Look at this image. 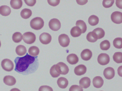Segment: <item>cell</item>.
Returning <instances> with one entry per match:
<instances>
[{
    "label": "cell",
    "mask_w": 122,
    "mask_h": 91,
    "mask_svg": "<svg viewBox=\"0 0 122 91\" xmlns=\"http://www.w3.org/2000/svg\"><path fill=\"white\" fill-rule=\"evenodd\" d=\"M44 22L43 19L39 17H36L32 19L30 22L31 27L36 30L41 29L44 25Z\"/></svg>",
    "instance_id": "obj_2"
},
{
    "label": "cell",
    "mask_w": 122,
    "mask_h": 91,
    "mask_svg": "<svg viewBox=\"0 0 122 91\" xmlns=\"http://www.w3.org/2000/svg\"><path fill=\"white\" fill-rule=\"evenodd\" d=\"M122 66H121L119 67L117 70L118 74L121 77H122Z\"/></svg>",
    "instance_id": "obj_41"
},
{
    "label": "cell",
    "mask_w": 122,
    "mask_h": 91,
    "mask_svg": "<svg viewBox=\"0 0 122 91\" xmlns=\"http://www.w3.org/2000/svg\"><path fill=\"white\" fill-rule=\"evenodd\" d=\"M10 91H20L19 89L17 88H15L12 89Z\"/></svg>",
    "instance_id": "obj_42"
},
{
    "label": "cell",
    "mask_w": 122,
    "mask_h": 91,
    "mask_svg": "<svg viewBox=\"0 0 122 91\" xmlns=\"http://www.w3.org/2000/svg\"><path fill=\"white\" fill-rule=\"evenodd\" d=\"M24 1L27 5L30 6H33L36 2V0H28Z\"/></svg>",
    "instance_id": "obj_38"
},
{
    "label": "cell",
    "mask_w": 122,
    "mask_h": 91,
    "mask_svg": "<svg viewBox=\"0 0 122 91\" xmlns=\"http://www.w3.org/2000/svg\"><path fill=\"white\" fill-rule=\"evenodd\" d=\"M39 91H53L52 88L50 86L44 85L40 86L39 89Z\"/></svg>",
    "instance_id": "obj_36"
},
{
    "label": "cell",
    "mask_w": 122,
    "mask_h": 91,
    "mask_svg": "<svg viewBox=\"0 0 122 91\" xmlns=\"http://www.w3.org/2000/svg\"><path fill=\"white\" fill-rule=\"evenodd\" d=\"M92 82L94 87L99 88L101 87L103 85L104 81L101 77L97 76L93 78Z\"/></svg>",
    "instance_id": "obj_14"
},
{
    "label": "cell",
    "mask_w": 122,
    "mask_h": 91,
    "mask_svg": "<svg viewBox=\"0 0 122 91\" xmlns=\"http://www.w3.org/2000/svg\"><path fill=\"white\" fill-rule=\"evenodd\" d=\"M56 65H53L50 70V73L52 77H58L60 74L58 73L55 69Z\"/></svg>",
    "instance_id": "obj_33"
},
{
    "label": "cell",
    "mask_w": 122,
    "mask_h": 91,
    "mask_svg": "<svg viewBox=\"0 0 122 91\" xmlns=\"http://www.w3.org/2000/svg\"></svg>",
    "instance_id": "obj_44"
},
{
    "label": "cell",
    "mask_w": 122,
    "mask_h": 91,
    "mask_svg": "<svg viewBox=\"0 0 122 91\" xmlns=\"http://www.w3.org/2000/svg\"><path fill=\"white\" fill-rule=\"evenodd\" d=\"M103 73L104 77L106 79L109 80L111 79L114 76V70L112 67H108L105 69Z\"/></svg>",
    "instance_id": "obj_11"
},
{
    "label": "cell",
    "mask_w": 122,
    "mask_h": 91,
    "mask_svg": "<svg viewBox=\"0 0 122 91\" xmlns=\"http://www.w3.org/2000/svg\"><path fill=\"white\" fill-rule=\"evenodd\" d=\"M1 66L4 70L8 72L12 70L14 67V65L12 61L8 59L3 60L1 62Z\"/></svg>",
    "instance_id": "obj_5"
},
{
    "label": "cell",
    "mask_w": 122,
    "mask_h": 91,
    "mask_svg": "<svg viewBox=\"0 0 122 91\" xmlns=\"http://www.w3.org/2000/svg\"><path fill=\"white\" fill-rule=\"evenodd\" d=\"M92 55L91 51L89 49H86L83 50L81 54V57L82 59L88 61L90 59Z\"/></svg>",
    "instance_id": "obj_15"
},
{
    "label": "cell",
    "mask_w": 122,
    "mask_h": 91,
    "mask_svg": "<svg viewBox=\"0 0 122 91\" xmlns=\"http://www.w3.org/2000/svg\"><path fill=\"white\" fill-rule=\"evenodd\" d=\"M113 59L117 63L122 62V53L121 52H115L113 56Z\"/></svg>",
    "instance_id": "obj_28"
},
{
    "label": "cell",
    "mask_w": 122,
    "mask_h": 91,
    "mask_svg": "<svg viewBox=\"0 0 122 91\" xmlns=\"http://www.w3.org/2000/svg\"><path fill=\"white\" fill-rule=\"evenodd\" d=\"M28 51L30 55L35 57L39 54V50L37 46H33L29 48Z\"/></svg>",
    "instance_id": "obj_26"
},
{
    "label": "cell",
    "mask_w": 122,
    "mask_h": 91,
    "mask_svg": "<svg viewBox=\"0 0 122 91\" xmlns=\"http://www.w3.org/2000/svg\"><path fill=\"white\" fill-rule=\"evenodd\" d=\"M11 12L10 8L7 5H4L0 7V14L4 16L9 15Z\"/></svg>",
    "instance_id": "obj_20"
},
{
    "label": "cell",
    "mask_w": 122,
    "mask_h": 91,
    "mask_svg": "<svg viewBox=\"0 0 122 91\" xmlns=\"http://www.w3.org/2000/svg\"><path fill=\"white\" fill-rule=\"evenodd\" d=\"M26 48L24 46L20 45L16 48L15 51L17 54L20 56L25 55L26 52Z\"/></svg>",
    "instance_id": "obj_22"
},
{
    "label": "cell",
    "mask_w": 122,
    "mask_h": 91,
    "mask_svg": "<svg viewBox=\"0 0 122 91\" xmlns=\"http://www.w3.org/2000/svg\"><path fill=\"white\" fill-rule=\"evenodd\" d=\"M37 57V56H32L27 53L24 56L17 57L14 60L15 65V70L24 75L34 73L39 65Z\"/></svg>",
    "instance_id": "obj_1"
},
{
    "label": "cell",
    "mask_w": 122,
    "mask_h": 91,
    "mask_svg": "<svg viewBox=\"0 0 122 91\" xmlns=\"http://www.w3.org/2000/svg\"><path fill=\"white\" fill-rule=\"evenodd\" d=\"M3 82L6 85L12 86L14 85L16 82L15 78L12 76L8 75L5 76L3 79Z\"/></svg>",
    "instance_id": "obj_16"
},
{
    "label": "cell",
    "mask_w": 122,
    "mask_h": 91,
    "mask_svg": "<svg viewBox=\"0 0 122 91\" xmlns=\"http://www.w3.org/2000/svg\"><path fill=\"white\" fill-rule=\"evenodd\" d=\"M111 18L112 21L115 23L119 24L122 23V13L118 11H115L111 15Z\"/></svg>",
    "instance_id": "obj_9"
},
{
    "label": "cell",
    "mask_w": 122,
    "mask_h": 91,
    "mask_svg": "<svg viewBox=\"0 0 122 91\" xmlns=\"http://www.w3.org/2000/svg\"><path fill=\"white\" fill-rule=\"evenodd\" d=\"M47 1L49 5L53 6H55L58 5L60 1V0H47Z\"/></svg>",
    "instance_id": "obj_37"
},
{
    "label": "cell",
    "mask_w": 122,
    "mask_h": 91,
    "mask_svg": "<svg viewBox=\"0 0 122 91\" xmlns=\"http://www.w3.org/2000/svg\"><path fill=\"white\" fill-rule=\"evenodd\" d=\"M69 91H83V90L81 87L78 85H73L70 87Z\"/></svg>",
    "instance_id": "obj_35"
},
{
    "label": "cell",
    "mask_w": 122,
    "mask_h": 91,
    "mask_svg": "<svg viewBox=\"0 0 122 91\" xmlns=\"http://www.w3.org/2000/svg\"><path fill=\"white\" fill-rule=\"evenodd\" d=\"M81 33V29L77 26L73 27L70 31L71 35L74 37H76L80 36Z\"/></svg>",
    "instance_id": "obj_23"
},
{
    "label": "cell",
    "mask_w": 122,
    "mask_h": 91,
    "mask_svg": "<svg viewBox=\"0 0 122 91\" xmlns=\"http://www.w3.org/2000/svg\"><path fill=\"white\" fill-rule=\"evenodd\" d=\"M86 71V67L83 64H80L77 66L74 69L75 73L78 76H81L84 74Z\"/></svg>",
    "instance_id": "obj_12"
},
{
    "label": "cell",
    "mask_w": 122,
    "mask_h": 91,
    "mask_svg": "<svg viewBox=\"0 0 122 91\" xmlns=\"http://www.w3.org/2000/svg\"><path fill=\"white\" fill-rule=\"evenodd\" d=\"M1 46V42H0V47Z\"/></svg>",
    "instance_id": "obj_43"
},
{
    "label": "cell",
    "mask_w": 122,
    "mask_h": 91,
    "mask_svg": "<svg viewBox=\"0 0 122 91\" xmlns=\"http://www.w3.org/2000/svg\"><path fill=\"white\" fill-rule=\"evenodd\" d=\"M79 83L80 86L82 88H87L90 85L91 80L89 78L85 77L81 79Z\"/></svg>",
    "instance_id": "obj_13"
},
{
    "label": "cell",
    "mask_w": 122,
    "mask_h": 91,
    "mask_svg": "<svg viewBox=\"0 0 122 91\" xmlns=\"http://www.w3.org/2000/svg\"><path fill=\"white\" fill-rule=\"evenodd\" d=\"M122 0H116V4L117 6L119 8L122 9Z\"/></svg>",
    "instance_id": "obj_40"
},
{
    "label": "cell",
    "mask_w": 122,
    "mask_h": 91,
    "mask_svg": "<svg viewBox=\"0 0 122 91\" xmlns=\"http://www.w3.org/2000/svg\"><path fill=\"white\" fill-rule=\"evenodd\" d=\"M49 26L51 30L56 31L60 29L61 25L59 20L56 18H54L51 19L49 21Z\"/></svg>",
    "instance_id": "obj_6"
},
{
    "label": "cell",
    "mask_w": 122,
    "mask_h": 91,
    "mask_svg": "<svg viewBox=\"0 0 122 91\" xmlns=\"http://www.w3.org/2000/svg\"><path fill=\"white\" fill-rule=\"evenodd\" d=\"M76 1L78 4L81 5H85L88 2L87 0H76Z\"/></svg>",
    "instance_id": "obj_39"
},
{
    "label": "cell",
    "mask_w": 122,
    "mask_h": 91,
    "mask_svg": "<svg viewBox=\"0 0 122 91\" xmlns=\"http://www.w3.org/2000/svg\"><path fill=\"white\" fill-rule=\"evenodd\" d=\"M22 38V34L19 32L15 33L13 35L12 39L13 41L15 43H18L20 42Z\"/></svg>",
    "instance_id": "obj_29"
},
{
    "label": "cell",
    "mask_w": 122,
    "mask_h": 91,
    "mask_svg": "<svg viewBox=\"0 0 122 91\" xmlns=\"http://www.w3.org/2000/svg\"><path fill=\"white\" fill-rule=\"evenodd\" d=\"M97 39H101L104 37L105 32L101 28L98 27L94 29L92 31Z\"/></svg>",
    "instance_id": "obj_19"
},
{
    "label": "cell",
    "mask_w": 122,
    "mask_h": 91,
    "mask_svg": "<svg viewBox=\"0 0 122 91\" xmlns=\"http://www.w3.org/2000/svg\"><path fill=\"white\" fill-rule=\"evenodd\" d=\"M23 39L26 43L31 44L34 43L35 41L36 36L32 32H27L23 34Z\"/></svg>",
    "instance_id": "obj_4"
},
{
    "label": "cell",
    "mask_w": 122,
    "mask_h": 91,
    "mask_svg": "<svg viewBox=\"0 0 122 91\" xmlns=\"http://www.w3.org/2000/svg\"><path fill=\"white\" fill-rule=\"evenodd\" d=\"M110 46L109 42L107 40H105L102 41L100 44L101 49L104 50H106L109 48Z\"/></svg>",
    "instance_id": "obj_30"
},
{
    "label": "cell",
    "mask_w": 122,
    "mask_h": 91,
    "mask_svg": "<svg viewBox=\"0 0 122 91\" xmlns=\"http://www.w3.org/2000/svg\"><path fill=\"white\" fill-rule=\"evenodd\" d=\"M122 39L120 37L115 38L113 41L114 46L117 49H121L122 48Z\"/></svg>",
    "instance_id": "obj_31"
},
{
    "label": "cell",
    "mask_w": 122,
    "mask_h": 91,
    "mask_svg": "<svg viewBox=\"0 0 122 91\" xmlns=\"http://www.w3.org/2000/svg\"><path fill=\"white\" fill-rule=\"evenodd\" d=\"M58 40L60 45L63 47L67 46L70 42V39L68 36L64 34H61L59 36Z\"/></svg>",
    "instance_id": "obj_7"
},
{
    "label": "cell",
    "mask_w": 122,
    "mask_h": 91,
    "mask_svg": "<svg viewBox=\"0 0 122 91\" xmlns=\"http://www.w3.org/2000/svg\"><path fill=\"white\" fill-rule=\"evenodd\" d=\"M67 60L70 64L72 65L75 64L78 62L79 59L76 55L74 54H71L67 56Z\"/></svg>",
    "instance_id": "obj_18"
},
{
    "label": "cell",
    "mask_w": 122,
    "mask_h": 91,
    "mask_svg": "<svg viewBox=\"0 0 122 91\" xmlns=\"http://www.w3.org/2000/svg\"><path fill=\"white\" fill-rule=\"evenodd\" d=\"M32 12L30 9L25 8L23 9L20 12V15L23 18L27 19L29 18L31 15Z\"/></svg>",
    "instance_id": "obj_24"
},
{
    "label": "cell",
    "mask_w": 122,
    "mask_h": 91,
    "mask_svg": "<svg viewBox=\"0 0 122 91\" xmlns=\"http://www.w3.org/2000/svg\"><path fill=\"white\" fill-rule=\"evenodd\" d=\"M86 38L88 41L92 42H95L97 40L92 32H89L88 33L86 36Z\"/></svg>",
    "instance_id": "obj_32"
},
{
    "label": "cell",
    "mask_w": 122,
    "mask_h": 91,
    "mask_svg": "<svg viewBox=\"0 0 122 91\" xmlns=\"http://www.w3.org/2000/svg\"><path fill=\"white\" fill-rule=\"evenodd\" d=\"M114 0H103L102 1V5L105 8H108L112 6L113 4Z\"/></svg>",
    "instance_id": "obj_34"
},
{
    "label": "cell",
    "mask_w": 122,
    "mask_h": 91,
    "mask_svg": "<svg viewBox=\"0 0 122 91\" xmlns=\"http://www.w3.org/2000/svg\"><path fill=\"white\" fill-rule=\"evenodd\" d=\"M76 25L81 29L82 33H84L86 31L87 26L83 20H77L76 22Z\"/></svg>",
    "instance_id": "obj_25"
},
{
    "label": "cell",
    "mask_w": 122,
    "mask_h": 91,
    "mask_svg": "<svg viewBox=\"0 0 122 91\" xmlns=\"http://www.w3.org/2000/svg\"><path fill=\"white\" fill-rule=\"evenodd\" d=\"M57 83L60 88L65 89L67 86L68 82L67 80L65 78L61 77L58 79L57 81Z\"/></svg>",
    "instance_id": "obj_17"
},
{
    "label": "cell",
    "mask_w": 122,
    "mask_h": 91,
    "mask_svg": "<svg viewBox=\"0 0 122 91\" xmlns=\"http://www.w3.org/2000/svg\"><path fill=\"white\" fill-rule=\"evenodd\" d=\"M55 69L59 74L66 75L68 72L69 69L68 66L64 63L60 62L55 66Z\"/></svg>",
    "instance_id": "obj_3"
},
{
    "label": "cell",
    "mask_w": 122,
    "mask_h": 91,
    "mask_svg": "<svg viewBox=\"0 0 122 91\" xmlns=\"http://www.w3.org/2000/svg\"><path fill=\"white\" fill-rule=\"evenodd\" d=\"M39 39L42 43L46 45L50 43L52 38L51 36L49 33L43 32L40 35Z\"/></svg>",
    "instance_id": "obj_10"
},
{
    "label": "cell",
    "mask_w": 122,
    "mask_h": 91,
    "mask_svg": "<svg viewBox=\"0 0 122 91\" xmlns=\"http://www.w3.org/2000/svg\"><path fill=\"white\" fill-rule=\"evenodd\" d=\"M10 4L11 7L15 9H20L22 5V2L21 0H11Z\"/></svg>",
    "instance_id": "obj_21"
},
{
    "label": "cell",
    "mask_w": 122,
    "mask_h": 91,
    "mask_svg": "<svg viewBox=\"0 0 122 91\" xmlns=\"http://www.w3.org/2000/svg\"><path fill=\"white\" fill-rule=\"evenodd\" d=\"M99 19L97 16L92 15L88 19V22L89 24L91 26H94L96 25L98 23Z\"/></svg>",
    "instance_id": "obj_27"
},
{
    "label": "cell",
    "mask_w": 122,
    "mask_h": 91,
    "mask_svg": "<svg viewBox=\"0 0 122 91\" xmlns=\"http://www.w3.org/2000/svg\"><path fill=\"white\" fill-rule=\"evenodd\" d=\"M98 63L102 65H105L108 64L110 61V58L109 55L105 53H102L98 55L97 58Z\"/></svg>",
    "instance_id": "obj_8"
}]
</instances>
